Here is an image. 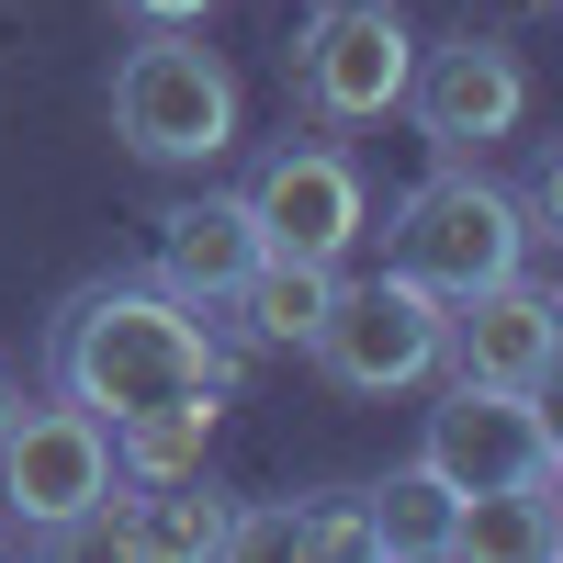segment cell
Here are the masks:
<instances>
[{
    "instance_id": "10",
    "label": "cell",
    "mask_w": 563,
    "mask_h": 563,
    "mask_svg": "<svg viewBox=\"0 0 563 563\" xmlns=\"http://www.w3.org/2000/svg\"><path fill=\"white\" fill-rule=\"evenodd\" d=\"M552 350H563V305L541 294V282H485V294L451 305V339L440 361L462 372V384H507V395H541L552 384Z\"/></svg>"
},
{
    "instance_id": "9",
    "label": "cell",
    "mask_w": 563,
    "mask_h": 563,
    "mask_svg": "<svg viewBox=\"0 0 563 563\" xmlns=\"http://www.w3.org/2000/svg\"><path fill=\"white\" fill-rule=\"evenodd\" d=\"M395 113H417V135H429L440 158H485L496 135H519L530 68L507 57V45H485V34H462V45H440V57L406 68V102Z\"/></svg>"
},
{
    "instance_id": "4",
    "label": "cell",
    "mask_w": 563,
    "mask_h": 563,
    "mask_svg": "<svg viewBox=\"0 0 563 563\" xmlns=\"http://www.w3.org/2000/svg\"><path fill=\"white\" fill-rule=\"evenodd\" d=\"M113 496V429L90 406H23L12 440H0V507L34 530V541H79Z\"/></svg>"
},
{
    "instance_id": "8",
    "label": "cell",
    "mask_w": 563,
    "mask_h": 563,
    "mask_svg": "<svg viewBox=\"0 0 563 563\" xmlns=\"http://www.w3.org/2000/svg\"><path fill=\"white\" fill-rule=\"evenodd\" d=\"M238 203H249V225H260V249H282V260H350V238L372 225L350 147H316V135L271 147V158L249 169Z\"/></svg>"
},
{
    "instance_id": "18",
    "label": "cell",
    "mask_w": 563,
    "mask_h": 563,
    "mask_svg": "<svg viewBox=\"0 0 563 563\" xmlns=\"http://www.w3.org/2000/svg\"><path fill=\"white\" fill-rule=\"evenodd\" d=\"M113 12H124V23H203L214 0H113Z\"/></svg>"
},
{
    "instance_id": "7",
    "label": "cell",
    "mask_w": 563,
    "mask_h": 563,
    "mask_svg": "<svg viewBox=\"0 0 563 563\" xmlns=\"http://www.w3.org/2000/svg\"><path fill=\"white\" fill-rule=\"evenodd\" d=\"M417 462H429V474H440L451 496H474V485H541V474H563L541 395L462 384V372H451V395L429 406V429H417Z\"/></svg>"
},
{
    "instance_id": "11",
    "label": "cell",
    "mask_w": 563,
    "mask_h": 563,
    "mask_svg": "<svg viewBox=\"0 0 563 563\" xmlns=\"http://www.w3.org/2000/svg\"><path fill=\"white\" fill-rule=\"evenodd\" d=\"M260 271V225L238 192H192V203H169L158 214V282L169 294H238V282Z\"/></svg>"
},
{
    "instance_id": "19",
    "label": "cell",
    "mask_w": 563,
    "mask_h": 563,
    "mask_svg": "<svg viewBox=\"0 0 563 563\" xmlns=\"http://www.w3.org/2000/svg\"><path fill=\"white\" fill-rule=\"evenodd\" d=\"M12 417H23V384H12V372H0V440H12Z\"/></svg>"
},
{
    "instance_id": "2",
    "label": "cell",
    "mask_w": 563,
    "mask_h": 563,
    "mask_svg": "<svg viewBox=\"0 0 563 563\" xmlns=\"http://www.w3.org/2000/svg\"><path fill=\"white\" fill-rule=\"evenodd\" d=\"M519 260H530V214H519V192H496L474 158H440L384 225V271H406L417 294H440V305L507 282Z\"/></svg>"
},
{
    "instance_id": "5",
    "label": "cell",
    "mask_w": 563,
    "mask_h": 563,
    "mask_svg": "<svg viewBox=\"0 0 563 563\" xmlns=\"http://www.w3.org/2000/svg\"><path fill=\"white\" fill-rule=\"evenodd\" d=\"M440 339H451V305L417 294L406 271H384V282H339V305L316 316L305 350L327 361V384H350V395H406V384L440 372Z\"/></svg>"
},
{
    "instance_id": "20",
    "label": "cell",
    "mask_w": 563,
    "mask_h": 563,
    "mask_svg": "<svg viewBox=\"0 0 563 563\" xmlns=\"http://www.w3.org/2000/svg\"><path fill=\"white\" fill-rule=\"evenodd\" d=\"M519 12H541V0H519Z\"/></svg>"
},
{
    "instance_id": "1",
    "label": "cell",
    "mask_w": 563,
    "mask_h": 563,
    "mask_svg": "<svg viewBox=\"0 0 563 563\" xmlns=\"http://www.w3.org/2000/svg\"><path fill=\"white\" fill-rule=\"evenodd\" d=\"M45 361H57V395L90 406L102 429L192 406V395H225V361L203 339V316H192V294H169V282H90V294H68Z\"/></svg>"
},
{
    "instance_id": "14",
    "label": "cell",
    "mask_w": 563,
    "mask_h": 563,
    "mask_svg": "<svg viewBox=\"0 0 563 563\" xmlns=\"http://www.w3.org/2000/svg\"><path fill=\"white\" fill-rule=\"evenodd\" d=\"M451 485L429 474V462H406V474H384L361 496V552H395V563H451Z\"/></svg>"
},
{
    "instance_id": "17",
    "label": "cell",
    "mask_w": 563,
    "mask_h": 563,
    "mask_svg": "<svg viewBox=\"0 0 563 563\" xmlns=\"http://www.w3.org/2000/svg\"><path fill=\"white\" fill-rule=\"evenodd\" d=\"M305 552H361V507H305Z\"/></svg>"
},
{
    "instance_id": "12",
    "label": "cell",
    "mask_w": 563,
    "mask_h": 563,
    "mask_svg": "<svg viewBox=\"0 0 563 563\" xmlns=\"http://www.w3.org/2000/svg\"><path fill=\"white\" fill-rule=\"evenodd\" d=\"M225 507L203 474H158V485H135V496H102V530H113V552H135V563H192V552H225Z\"/></svg>"
},
{
    "instance_id": "16",
    "label": "cell",
    "mask_w": 563,
    "mask_h": 563,
    "mask_svg": "<svg viewBox=\"0 0 563 563\" xmlns=\"http://www.w3.org/2000/svg\"><path fill=\"white\" fill-rule=\"evenodd\" d=\"M214 395H192V406H158V417H124L113 429V474L124 485H158V474H203V440H214Z\"/></svg>"
},
{
    "instance_id": "3",
    "label": "cell",
    "mask_w": 563,
    "mask_h": 563,
    "mask_svg": "<svg viewBox=\"0 0 563 563\" xmlns=\"http://www.w3.org/2000/svg\"><path fill=\"white\" fill-rule=\"evenodd\" d=\"M113 135L169 169L225 158L238 147V68L214 45H192V23H147V45H124V68H113Z\"/></svg>"
},
{
    "instance_id": "15",
    "label": "cell",
    "mask_w": 563,
    "mask_h": 563,
    "mask_svg": "<svg viewBox=\"0 0 563 563\" xmlns=\"http://www.w3.org/2000/svg\"><path fill=\"white\" fill-rule=\"evenodd\" d=\"M238 305H249V327H260L271 350H305L316 316L339 305V260H282V249H260V271L238 282Z\"/></svg>"
},
{
    "instance_id": "13",
    "label": "cell",
    "mask_w": 563,
    "mask_h": 563,
    "mask_svg": "<svg viewBox=\"0 0 563 563\" xmlns=\"http://www.w3.org/2000/svg\"><path fill=\"white\" fill-rule=\"evenodd\" d=\"M451 552H462V563H552V552H563L552 474H541V485H474V496L451 507Z\"/></svg>"
},
{
    "instance_id": "6",
    "label": "cell",
    "mask_w": 563,
    "mask_h": 563,
    "mask_svg": "<svg viewBox=\"0 0 563 563\" xmlns=\"http://www.w3.org/2000/svg\"><path fill=\"white\" fill-rule=\"evenodd\" d=\"M406 68H417V45L395 0H327L294 34V90L316 124H384L406 102Z\"/></svg>"
}]
</instances>
